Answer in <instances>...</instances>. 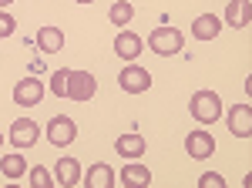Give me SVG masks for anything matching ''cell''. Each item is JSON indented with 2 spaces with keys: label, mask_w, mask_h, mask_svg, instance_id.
Returning a JSON list of instances; mask_svg holds the SVG:
<instances>
[{
  "label": "cell",
  "mask_w": 252,
  "mask_h": 188,
  "mask_svg": "<svg viewBox=\"0 0 252 188\" xmlns=\"http://www.w3.org/2000/svg\"><path fill=\"white\" fill-rule=\"evenodd\" d=\"M189 111L198 125H212L222 118V97L215 91H195L192 101H189Z\"/></svg>",
  "instance_id": "6da1fadb"
},
{
  "label": "cell",
  "mask_w": 252,
  "mask_h": 188,
  "mask_svg": "<svg viewBox=\"0 0 252 188\" xmlns=\"http://www.w3.org/2000/svg\"><path fill=\"white\" fill-rule=\"evenodd\" d=\"M148 44H152V51H155L158 57H172V54L182 51L185 37H182V31H178V27H155V31H152V37H148Z\"/></svg>",
  "instance_id": "7a4b0ae2"
},
{
  "label": "cell",
  "mask_w": 252,
  "mask_h": 188,
  "mask_svg": "<svg viewBox=\"0 0 252 188\" xmlns=\"http://www.w3.org/2000/svg\"><path fill=\"white\" fill-rule=\"evenodd\" d=\"M74 138H78V125H74V118H67V114H54L51 125H47V141L58 145V148H67Z\"/></svg>",
  "instance_id": "3957f363"
},
{
  "label": "cell",
  "mask_w": 252,
  "mask_h": 188,
  "mask_svg": "<svg viewBox=\"0 0 252 188\" xmlns=\"http://www.w3.org/2000/svg\"><path fill=\"white\" fill-rule=\"evenodd\" d=\"M94 91H97L94 74H88V71H71V74H67V97H71V101L84 104V101L94 97Z\"/></svg>",
  "instance_id": "277c9868"
},
{
  "label": "cell",
  "mask_w": 252,
  "mask_h": 188,
  "mask_svg": "<svg viewBox=\"0 0 252 188\" xmlns=\"http://www.w3.org/2000/svg\"><path fill=\"white\" fill-rule=\"evenodd\" d=\"M118 84H121V91H128V94H145L152 88V74L145 67H138V64H128L118 74Z\"/></svg>",
  "instance_id": "5b68a950"
},
{
  "label": "cell",
  "mask_w": 252,
  "mask_h": 188,
  "mask_svg": "<svg viewBox=\"0 0 252 188\" xmlns=\"http://www.w3.org/2000/svg\"><path fill=\"white\" fill-rule=\"evenodd\" d=\"M185 151H189V158H195V161H205V158H212L215 155V138L209 131H189V138H185Z\"/></svg>",
  "instance_id": "8992f818"
},
{
  "label": "cell",
  "mask_w": 252,
  "mask_h": 188,
  "mask_svg": "<svg viewBox=\"0 0 252 188\" xmlns=\"http://www.w3.org/2000/svg\"><path fill=\"white\" fill-rule=\"evenodd\" d=\"M40 97H44V81H37V77L17 81V88H14L17 108H34V104H40Z\"/></svg>",
  "instance_id": "52a82bcc"
},
{
  "label": "cell",
  "mask_w": 252,
  "mask_h": 188,
  "mask_svg": "<svg viewBox=\"0 0 252 188\" xmlns=\"http://www.w3.org/2000/svg\"><path fill=\"white\" fill-rule=\"evenodd\" d=\"M37 134H40V128H37V121H31V118H17L10 125V141L17 148H31L37 141Z\"/></svg>",
  "instance_id": "ba28073f"
},
{
  "label": "cell",
  "mask_w": 252,
  "mask_h": 188,
  "mask_svg": "<svg viewBox=\"0 0 252 188\" xmlns=\"http://www.w3.org/2000/svg\"><path fill=\"white\" fill-rule=\"evenodd\" d=\"M229 131L235 134V138H249L252 134V108L249 104H235V108H229Z\"/></svg>",
  "instance_id": "9c48e42d"
},
{
  "label": "cell",
  "mask_w": 252,
  "mask_h": 188,
  "mask_svg": "<svg viewBox=\"0 0 252 188\" xmlns=\"http://www.w3.org/2000/svg\"><path fill=\"white\" fill-rule=\"evenodd\" d=\"M225 20H229V27H235V31H246L249 20H252V0H229Z\"/></svg>",
  "instance_id": "30bf717a"
},
{
  "label": "cell",
  "mask_w": 252,
  "mask_h": 188,
  "mask_svg": "<svg viewBox=\"0 0 252 188\" xmlns=\"http://www.w3.org/2000/svg\"><path fill=\"white\" fill-rule=\"evenodd\" d=\"M115 54L131 64V61L141 54V37H138L135 31H121V34L115 37Z\"/></svg>",
  "instance_id": "8fae6325"
},
{
  "label": "cell",
  "mask_w": 252,
  "mask_h": 188,
  "mask_svg": "<svg viewBox=\"0 0 252 188\" xmlns=\"http://www.w3.org/2000/svg\"><path fill=\"white\" fill-rule=\"evenodd\" d=\"M84 185L88 188H111L115 185V171H111V165H108V161H94V165L88 168V175H84Z\"/></svg>",
  "instance_id": "7c38bea8"
},
{
  "label": "cell",
  "mask_w": 252,
  "mask_h": 188,
  "mask_svg": "<svg viewBox=\"0 0 252 188\" xmlns=\"http://www.w3.org/2000/svg\"><path fill=\"white\" fill-rule=\"evenodd\" d=\"M54 178L64 188H74L81 182V161L78 158H61L58 165H54Z\"/></svg>",
  "instance_id": "4fadbf2b"
},
{
  "label": "cell",
  "mask_w": 252,
  "mask_h": 188,
  "mask_svg": "<svg viewBox=\"0 0 252 188\" xmlns=\"http://www.w3.org/2000/svg\"><path fill=\"white\" fill-rule=\"evenodd\" d=\"M219 31H222V20L215 17V14H202V17H195V24H192L195 40H215Z\"/></svg>",
  "instance_id": "5bb4252c"
},
{
  "label": "cell",
  "mask_w": 252,
  "mask_h": 188,
  "mask_svg": "<svg viewBox=\"0 0 252 188\" xmlns=\"http://www.w3.org/2000/svg\"><path fill=\"white\" fill-rule=\"evenodd\" d=\"M115 151L121 155V158L135 161V158H141V155H145V138H141V134H118Z\"/></svg>",
  "instance_id": "9a60e30c"
},
{
  "label": "cell",
  "mask_w": 252,
  "mask_h": 188,
  "mask_svg": "<svg viewBox=\"0 0 252 188\" xmlns=\"http://www.w3.org/2000/svg\"><path fill=\"white\" fill-rule=\"evenodd\" d=\"M121 182H125L128 188H145L148 182H152V171H148V168H145V165L135 158V161H128V165H125V171H121Z\"/></svg>",
  "instance_id": "2e32d148"
},
{
  "label": "cell",
  "mask_w": 252,
  "mask_h": 188,
  "mask_svg": "<svg viewBox=\"0 0 252 188\" xmlns=\"http://www.w3.org/2000/svg\"><path fill=\"white\" fill-rule=\"evenodd\" d=\"M37 47L44 54H58L64 47V31L61 27H40L37 31Z\"/></svg>",
  "instance_id": "e0dca14e"
},
{
  "label": "cell",
  "mask_w": 252,
  "mask_h": 188,
  "mask_svg": "<svg viewBox=\"0 0 252 188\" xmlns=\"http://www.w3.org/2000/svg\"><path fill=\"white\" fill-rule=\"evenodd\" d=\"M108 20H111L115 27H128V24L135 20V3H128V0H115L111 10H108Z\"/></svg>",
  "instance_id": "ac0fdd59"
},
{
  "label": "cell",
  "mask_w": 252,
  "mask_h": 188,
  "mask_svg": "<svg viewBox=\"0 0 252 188\" xmlns=\"http://www.w3.org/2000/svg\"><path fill=\"white\" fill-rule=\"evenodd\" d=\"M0 171H3L7 178H20V175L27 171V161H24L20 155H3V158H0Z\"/></svg>",
  "instance_id": "d6986e66"
},
{
  "label": "cell",
  "mask_w": 252,
  "mask_h": 188,
  "mask_svg": "<svg viewBox=\"0 0 252 188\" xmlns=\"http://www.w3.org/2000/svg\"><path fill=\"white\" fill-rule=\"evenodd\" d=\"M67 67H61V71H54V77H51V91H54V97H67Z\"/></svg>",
  "instance_id": "ffe728a7"
},
{
  "label": "cell",
  "mask_w": 252,
  "mask_h": 188,
  "mask_svg": "<svg viewBox=\"0 0 252 188\" xmlns=\"http://www.w3.org/2000/svg\"><path fill=\"white\" fill-rule=\"evenodd\" d=\"M31 185L34 188H51L54 178H51V171L44 168V165H37V168H31Z\"/></svg>",
  "instance_id": "44dd1931"
},
{
  "label": "cell",
  "mask_w": 252,
  "mask_h": 188,
  "mask_svg": "<svg viewBox=\"0 0 252 188\" xmlns=\"http://www.w3.org/2000/svg\"><path fill=\"white\" fill-rule=\"evenodd\" d=\"M198 185H202V188H222V185H225V178H222L219 171H205V175L198 178Z\"/></svg>",
  "instance_id": "7402d4cb"
},
{
  "label": "cell",
  "mask_w": 252,
  "mask_h": 188,
  "mask_svg": "<svg viewBox=\"0 0 252 188\" xmlns=\"http://www.w3.org/2000/svg\"><path fill=\"white\" fill-rule=\"evenodd\" d=\"M14 27H17V24H14V17L0 10V37H10V34H14Z\"/></svg>",
  "instance_id": "603a6c76"
},
{
  "label": "cell",
  "mask_w": 252,
  "mask_h": 188,
  "mask_svg": "<svg viewBox=\"0 0 252 188\" xmlns=\"http://www.w3.org/2000/svg\"><path fill=\"white\" fill-rule=\"evenodd\" d=\"M10 3H14V0H0V7H10Z\"/></svg>",
  "instance_id": "cb8c5ba5"
},
{
  "label": "cell",
  "mask_w": 252,
  "mask_h": 188,
  "mask_svg": "<svg viewBox=\"0 0 252 188\" xmlns=\"http://www.w3.org/2000/svg\"><path fill=\"white\" fill-rule=\"evenodd\" d=\"M78 3H94V0H78Z\"/></svg>",
  "instance_id": "d4e9b609"
},
{
  "label": "cell",
  "mask_w": 252,
  "mask_h": 188,
  "mask_svg": "<svg viewBox=\"0 0 252 188\" xmlns=\"http://www.w3.org/2000/svg\"><path fill=\"white\" fill-rule=\"evenodd\" d=\"M0 141H3V134H0Z\"/></svg>",
  "instance_id": "484cf974"
}]
</instances>
